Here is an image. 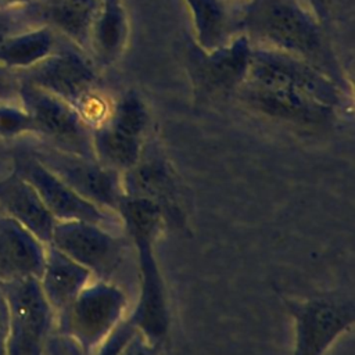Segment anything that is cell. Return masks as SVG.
I'll return each instance as SVG.
<instances>
[{
  "mask_svg": "<svg viewBox=\"0 0 355 355\" xmlns=\"http://www.w3.org/2000/svg\"><path fill=\"white\" fill-rule=\"evenodd\" d=\"M234 24L252 46L305 60L345 86L323 26L300 0H245Z\"/></svg>",
  "mask_w": 355,
  "mask_h": 355,
  "instance_id": "cell-1",
  "label": "cell"
},
{
  "mask_svg": "<svg viewBox=\"0 0 355 355\" xmlns=\"http://www.w3.org/2000/svg\"><path fill=\"white\" fill-rule=\"evenodd\" d=\"M116 212L123 229L133 239L140 269V294L132 323L146 337L157 344L168 327V311L162 280L153 252V241L161 220V209L153 200L123 196Z\"/></svg>",
  "mask_w": 355,
  "mask_h": 355,
  "instance_id": "cell-2",
  "label": "cell"
},
{
  "mask_svg": "<svg viewBox=\"0 0 355 355\" xmlns=\"http://www.w3.org/2000/svg\"><path fill=\"white\" fill-rule=\"evenodd\" d=\"M126 309V295L115 284L98 280L90 282L75 300L54 316H58V331L72 337L90 352L122 322Z\"/></svg>",
  "mask_w": 355,
  "mask_h": 355,
  "instance_id": "cell-3",
  "label": "cell"
},
{
  "mask_svg": "<svg viewBox=\"0 0 355 355\" xmlns=\"http://www.w3.org/2000/svg\"><path fill=\"white\" fill-rule=\"evenodd\" d=\"M245 82L288 87L334 108L344 104L345 86L316 65L280 51L252 46Z\"/></svg>",
  "mask_w": 355,
  "mask_h": 355,
  "instance_id": "cell-4",
  "label": "cell"
},
{
  "mask_svg": "<svg viewBox=\"0 0 355 355\" xmlns=\"http://www.w3.org/2000/svg\"><path fill=\"white\" fill-rule=\"evenodd\" d=\"M18 96L22 108L35 123L36 133L47 137L51 146L96 158L92 146V129L71 104L26 80L18 86Z\"/></svg>",
  "mask_w": 355,
  "mask_h": 355,
  "instance_id": "cell-5",
  "label": "cell"
},
{
  "mask_svg": "<svg viewBox=\"0 0 355 355\" xmlns=\"http://www.w3.org/2000/svg\"><path fill=\"white\" fill-rule=\"evenodd\" d=\"M31 153L79 196L116 212L123 196L119 172L96 158L69 153L51 144L37 147Z\"/></svg>",
  "mask_w": 355,
  "mask_h": 355,
  "instance_id": "cell-6",
  "label": "cell"
},
{
  "mask_svg": "<svg viewBox=\"0 0 355 355\" xmlns=\"http://www.w3.org/2000/svg\"><path fill=\"white\" fill-rule=\"evenodd\" d=\"M8 306L7 355H40L53 316L37 279L0 283Z\"/></svg>",
  "mask_w": 355,
  "mask_h": 355,
  "instance_id": "cell-7",
  "label": "cell"
},
{
  "mask_svg": "<svg viewBox=\"0 0 355 355\" xmlns=\"http://www.w3.org/2000/svg\"><path fill=\"white\" fill-rule=\"evenodd\" d=\"M251 53L252 44L243 33L211 51L194 44L187 62L194 93L201 98L237 93L247 79Z\"/></svg>",
  "mask_w": 355,
  "mask_h": 355,
  "instance_id": "cell-8",
  "label": "cell"
},
{
  "mask_svg": "<svg viewBox=\"0 0 355 355\" xmlns=\"http://www.w3.org/2000/svg\"><path fill=\"white\" fill-rule=\"evenodd\" d=\"M14 171L33 186L55 220H86L108 229L123 226L118 212L98 207L79 196L32 153L18 155Z\"/></svg>",
  "mask_w": 355,
  "mask_h": 355,
  "instance_id": "cell-9",
  "label": "cell"
},
{
  "mask_svg": "<svg viewBox=\"0 0 355 355\" xmlns=\"http://www.w3.org/2000/svg\"><path fill=\"white\" fill-rule=\"evenodd\" d=\"M288 308L294 319L293 355H324L355 319L354 305L345 300L290 301Z\"/></svg>",
  "mask_w": 355,
  "mask_h": 355,
  "instance_id": "cell-10",
  "label": "cell"
},
{
  "mask_svg": "<svg viewBox=\"0 0 355 355\" xmlns=\"http://www.w3.org/2000/svg\"><path fill=\"white\" fill-rule=\"evenodd\" d=\"M49 244L101 279L122 257V241L112 229L86 220H57Z\"/></svg>",
  "mask_w": 355,
  "mask_h": 355,
  "instance_id": "cell-11",
  "label": "cell"
},
{
  "mask_svg": "<svg viewBox=\"0 0 355 355\" xmlns=\"http://www.w3.org/2000/svg\"><path fill=\"white\" fill-rule=\"evenodd\" d=\"M26 80L71 104L75 110L92 94L96 73L92 62L79 50H54L49 57L25 69Z\"/></svg>",
  "mask_w": 355,
  "mask_h": 355,
  "instance_id": "cell-12",
  "label": "cell"
},
{
  "mask_svg": "<svg viewBox=\"0 0 355 355\" xmlns=\"http://www.w3.org/2000/svg\"><path fill=\"white\" fill-rule=\"evenodd\" d=\"M237 94L250 108L297 125L315 126L330 122L337 111L308 94L283 86L244 82Z\"/></svg>",
  "mask_w": 355,
  "mask_h": 355,
  "instance_id": "cell-13",
  "label": "cell"
},
{
  "mask_svg": "<svg viewBox=\"0 0 355 355\" xmlns=\"http://www.w3.org/2000/svg\"><path fill=\"white\" fill-rule=\"evenodd\" d=\"M46 247L32 232L0 212V283L39 279Z\"/></svg>",
  "mask_w": 355,
  "mask_h": 355,
  "instance_id": "cell-14",
  "label": "cell"
},
{
  "mask_svg": "<svg viewBox=\"0 0 355 355\" xmlns=\"http://www.w3.org/2000/svg\"><path fill=\"white\" fill-rule=\"evenodd\" d=\"M0 212L26 227L44 244L50 243L57 220L33 186L15 171L0 179Z\"/></svg>",
  "mask_w": 355,
  "mask_h": 355,
  "instance_id": "cell-15",
  "label": "cell"
},
{
  "mask_svg": "<svg viewBox=\"0 0 355 355\" xmlns=\"http://www.w3.org/2000/svg\"><path fill=\"white\" fill-rule=\"evenodd\" d=\"M92 280L93 273L89 269L47 244L44 265L37 282L54 315L67 308Z\"/></svg>",
  "mask_w": 355,
  "mask_h": 355,
  "instance_id": "cell-16",
  "label": "cell"
},
{
  "mask_svg": "<svg viewBox=\"0 0 355 355\" xmlns=\"http://www.w3.org/2000/svg\"><path fill=\"white\" fill-rule=\"evenodd\" d=\"M143 132L114 118L107 119L92 129V146L94 157L103 165L126 172L141 158Z\"/></svg>",
  "mask_w": 355,
  "mask_h": 355,
  "instance_id": "cell-17",
  "label": "cell"
},
{
  "mask_svg": "<svg viewBox=\"0 0 355 355\" xmlns=\"http://www.w3.org/2000/svg\"><path fill=\"white\" fill-rule=\"evenodd\" d=\"M191 14L194 44L211 51L229 42L236 32L234 19L225 0H184Z\"/></svg>",
  "mask_w": 355,
  "mask_h": 355,
  "instance_id": "cell-18",
  "label": "cell"
},
{
  "mask_svg": "<svg viewBox=\"0 0 355 355\" xmlns=\"http://www.w3.org/2000/svg\"><path fill=\"white\" fill-rule=\"evenodd\" d=\"M54 47L55 37L49 26L0 36V67L4 69H29L49 57Z\"/></svg>",
  "mask_w": 355,
  "mask_h": 355,
  "instance_id": "cell-19",
  "label": "cell"
},
{
  "mask_svg": "<svg viewBox=\"0 0 355 355\" xmlns=\"http://www.w3.org/2000/svg\"><path fill=\"white\" fill-rule=\"evenodd\" d=\"M98 0H57L47 4L53 25L78 47L89 49L94 21L100 12Z\"/></svg>",
  "mask_w": 355,
  "mask_h": 355,
  "instance_id": "cell-20",
  "label": "cell"
},
{
  "mask_svg": "<svg viewBox=\"0 0 355 355\" xmlns=\"http://www.w3.org/2000/svg\"><path fill=\"white\" fill-rule=\"evenodd\" d=\"M126 35L128 22L122 3L101 6L92 29L89 49L96 53L100 62H110L122 50Z\"/></svg>",
  "mask_w": 355,
  "mask_h": 355,
  "instance_id": "cell-21",
  "label": "cell"
},
{
  "mask_svg": "<svg viewBox=\"0 0 355 355\" xmlns=\"http://www.w3.org/2000/svg\"><path fill=\"white\" fill-rule=\"evenodd\" d=\"M24 133H36L29 114L22 107L0 105V137L14 139Z\"/></svg>",
  "mask_w": 355,
  "mask_h": 355,
  "instance_id": "cell-22",
  "label": "cell"
},
{
  "mask_svg": "<svg viewBox=\"0 0 355 355\" xmlns=\"http://www.w3.org/2000/svg\"><path fill=\"white\" fill-rule=\"evenodd\" d=\"M40 355H87L82 345L72 337L55 330L47 334Z\"/></svg>",
  "mask_w": 355,
  "mask_h": 355,
  "instance_id": "cell-23",
  "label": "cell"
},
{
  "mask_svg": "<svg viewBox=\"0 0 355 355\" xmlns=\"http://www.w3.org/2000/svg\"><path fill=\"white\" fill-rule=\"evenodd\" d=\"M155 345L157 344L154 341L136 329L118 355H157Z\"/></svg>",
  "mask_w": 355,
  "mask_h": 355,
  "instance_id": "cell-24",
  "label": "cell"
},
{
  "mask_svg": "<svg viewBox=\"0 0 355 355\" xmlns=\"http://www.w3.org/2000/svg\"><path fill=\"white\" fill-rule=\"evenodd\" d=\"M343 0H306V7L323 26L329 24Z\"/></svg>",
  "mask_w": 355,
  "mask_h": 355,
  "instance_id": "cell-25",
  "label": "cell"
},
{
  "mask_svg": "<svg viewBox=\"0 0 355 355\" xmlns=\"http://www.w3.org/2000/svg\"><path fill=\"white\" fill-rule=\"evenodd\" d=\"M8 340V306L7 300L0 286V355H7Z\"/></svg>",
  "mask_w": 355,
  "mask_h": 355,
  "instance_id": "cell-26",
  "label": "cell"
},
{
  "mask_svg": "<svg viewBox=\"0 0 355 355\" xmlns=\"http://www.w3.org/2000/svg\"><path fill=\"white\" fill-rule=\"evenodd\" d=\"M12 93V83L7 69L0 67V97H8Z\"/></svg>",
  "mask_w": 355,
  "mask_h": 355,
  "instance_id": "cell-27",
  "label": "cell"
},
{
  "mask_svg": "<svg viewBox=\"0 0 355 355\" xmlns=\"http://www.w3.org/2000/svg\"><path fill=\"white\" fill-rule=\"evenodd\" d=\"M31 0H0V10L3 8H10L14 6H21V4H26Z\"/></svg>",
  "mask_w": 355,
  "mask_h": 355,
  "instance_id": "cell-28",
  "label": "cell"
},
{
  "mask_svg": "<svg viewBox=\"0 0 355 355\" xmlns=\"http://www.w3.org/2000/svg\"><path fill=\"white\" fill-rule=\"evenodd\" d=\"M101 6H111V4H121V0H98Z\"/></svg>",
  "mask_w": 355,
  "mask_h": 355,
  "instance_id": "cell-29",
  "label": "cell"
},
{
  "mask_svg": "<svg viewBox=\"0 0 355 355\" xmlns=\"http://www.w3.org/2000/svg\"><path fill=\"white\" fill-rule=\"evenodd\" d=\"M46 1V4H50V3H54V1H57V0H44Z\"/></svg>",
  "mask_w": 355,
  "mask_h": 355,
  "instance_id": "cell-30",
  "label": "cell"
},
{
  "mask_svg": "<svg viewBox=\"0 0 355 355\" xmlns=\"http://www.w3.org/2000/svg\"><path fill=\"white\" fill-rule=\"evenodd\" d=\"M225 1H232V0H225Z\"/></svg>",
  "mask_w": 355,
  "mask_h": 355,
  "instance_id": "cell-31",
  "label": "cell"
}]
</instances>
